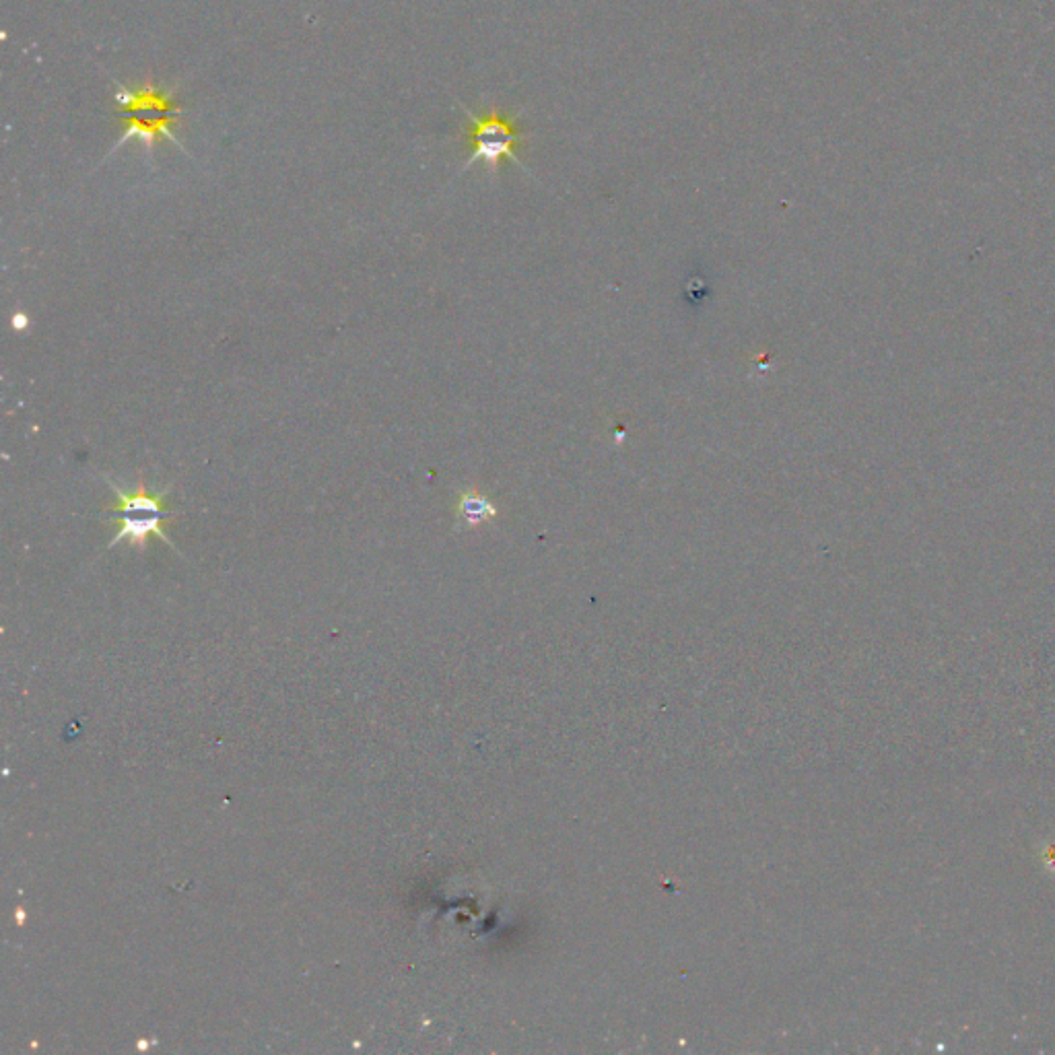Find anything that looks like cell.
<instances>
[{
    "instance_id": "5",
    "label": "cell",
    "mask_w": 1055,
    "mask_h": 1055,
    "mask_svg": "<svg viewBox=\"0 0 1055 1055\" xmlns=\"http://www.w3.org/2000/svg\"><path fill=\"white\" fill-rule=\"evenodd\" d=\"M27 326H29V318H27L25 314H15V316H13V328H15V330H23V328H27Z\"/></svg>"
},
{
    "instance_id": "3",
    "label": "cell",
    "mask_w": 1055,
    "mask_h": 1055,
    "mask_svg": "<svg viewBox=\"0 0 1055 1055\" xmlns=\"http://www.w3.org/2000/svg\"><path fill=\"white\" fill-rule=\"evenodd\" d=\"M464 112L468 116L466 136H468V143H470L472 153L466 159L462 172H466L470 165L483 161L489 167V172L493 176H497L501 161L509 159V161H514L518 167H522L528 176H532L528 172V167L524 165V161L516 153V147L522 145L528 139V134L520 132V128L516 126L514 120H509L499 110H487L483 114H472V112H468L464 108Z\"/></svg>"
},
{
    "instance_id": "4",
    "label": "cell",
    "mask_w": 1055,
    "mask_h": 1055,
    "mask_svg": "<svg viewBox=\"0 0 1055 1055\" xmlns=\"http://www.w3.org/2000/svg\"><path fill=\"white\" fill-rule=\"evenodd\" d=\"M497 516H499V507L483 493H479L476 489H466L460 493L458 503H456V518L460 526L474 530V528L495 520Z\"/></svg>"
},
{
    "instance_id": "2",
    "label": "cell",
    "mask_w": 1055,
    "mask_h": 1055,
    "mask_svg": "<svg viewBox=\"0 0 1055 1055\" xmlns=\"http://www.w3.org/2000/svg\"><path fill=\"white\" fill-rule=\"evenodd\" d=\"M108 485L116 495V503L108 505V509L116 516L108 518L106 522L118 524L116 534L108 542V549L116 547V544L120 542H128L130 547L145 551L149 538L155 536L157 540L165 542L167 547H172L178 553V549L174 547V542L169 540V534L165 530V524L172 522L169 518H174V514H169L165 509V497L169 491H172V487L161 489L159 493H151L141 479L134 493L132 491L124 493L112 481H108Z\"/></svg>"
},
{
    "instance_id": "1",
    "label": "cell",
    "mask_w": 1055,
    "mask_h": 1055,
    "mask_svg": "<svg viewBox=\"0 0 1055 1055\" xmlns=\"http://www.w3.org/2000/svg\"><path fill=\"white\" fill-rule=\"evenodd\" d=\"M114 99L120 106V120L124 122V136L116 143V147L128 139H139L147 151H151L163 139L182 147L174 132V126L182 116V108L176 106L172 91L157 89L155 85H145L134 91L120 87L114 93Z\"/></svg>"
}]
</instances>
